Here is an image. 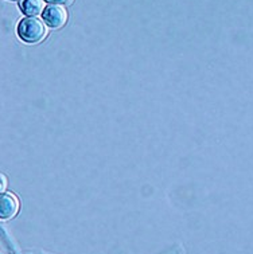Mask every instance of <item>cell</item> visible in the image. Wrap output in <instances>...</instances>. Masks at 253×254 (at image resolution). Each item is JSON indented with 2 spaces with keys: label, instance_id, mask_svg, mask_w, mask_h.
I'll list each match as a JSON object with an SVG mask.
<instances>
[{
  "label": "cell",
  "instance_id": "3",
  "mask_svg": "<svg viewBox=\"0 0 253 254\" xmlns=\"http://www.w3.org/2000/svg\"><path fill=\"white\" fill-rule=\"evenodd\" d=\"M20 202L18 196L12 192H4L1 195V203H0V217L3 221H8L14 218L19 213Z\"/></svg>",
  "mask_w": 253,
  "mask_h": 254
},
{
  "label": "cell",
  "instance_id": "5",
  "mask_svg": "<svg viewBox=\"0 0 253 254\" xmlns=\"http://www.w3.org/2000/svg\"><path fill=\"white\" fill-rule=\"evenodd\" d=\"M47 1H50V3H54V4H72L73 3V0H47Z\"/></svg>",
  "mask_w": 253,
  "mask_h": 254
},
{
  "label": "cell",
  "instance_id": "7",
  "mask_svg": "<svg viewBox=\"0 0 253 254\" xmlns=\"http://www.w3.org/2000/svg\"><path fill=\"white\" fill-rule=\"evenodd\" d=\"M12 1H16V0H12Z\"/></svg>",
  "mask_w": 253,
  "mask_h": 254
},
{
  "label": "cell",
  "instance_id": "2",
  "mask_svg": "<svg viewBox=\"0 0 253 254\" xmlns=\"http://www.w3.org/2000/svg\"><path fill=\"white\" fill-rule=\"evenodd\" d=\"M68 11L64 5L51 4L43 12V20L51 28H62L68 22Z\"/></svg>",
  "mask_w": 253,
  "mask_h": 254
},
{
  "label": "cell",
  "instance_id": "1",
  "mask_svg": "<svg viewBox=\"0 0 253 254\" xmlns=\"http://www.w3.org/2000/svg\"><path fill=\"white\" fill-rule=\"evenodd\" d=\"M18 35L27 43H39L47 35L46 22L37 16L24 18L18 24Z\"/></svg>",
  "mask_w": 253,
  "mask_h": 254
},
{
  "label": "cell",
  "instance_id": "4",
  "mask_svg": "<svg viewBox=\"0 0 253 254\" xmlns=\"http://www.w3.org/2000/svg\"><path fill=\"white\" fill-rule=\"evenodd\" d=\"M22 11L30 16H37V15L45 12V0H22L20 3Z\"/></svg>",
  "mask_w": 253,
  "mask_h": 254
},
{
  "label": "cell",
  "instance_id": "6",
  "mask_svg": "<svg viewBox=\"0 0 253 254\" xmlns=\"http://www.w3.org/2000/svg\"><path fill=\"white\" fill-rule=\"evenodd\" d=\"M1 182H3V183H1V190L4 191L5 186H7V178H5V175H1Z\"/></svg>",
  "mask_w": 253,
  "mask_h": 254
}]
</instances>
